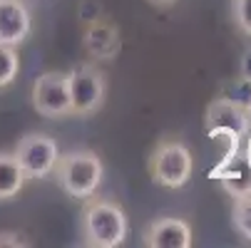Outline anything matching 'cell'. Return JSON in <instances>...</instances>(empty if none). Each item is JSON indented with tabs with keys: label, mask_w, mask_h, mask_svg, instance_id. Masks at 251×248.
Instances as JSON below:
<instances>
[{
	"label": "cell",
	"mask_w": 251,
	"mask_h": 248,
	"mask_svg": "<svg viewBox=\"0 0 251 248\" xmlns=\"http://www.w3.org/2000/svg\"><path fill=\"white\" fill-rule=\"evenodd\" d=\"M129 221L125 208L110 199L87 196L80 211V236L92 248H117L125 243Z\"/></svg>",
	"instance_id": "obj_1"
},
{
	"label": "cell",
	"mask_w": 251,
	"mask_h": 248,
	"mask_svg": "<svg viewBox=\"0 0 251 248\" xmlns=\"http://www.w3.org/2000/svg\"><path fill=\"white\" fill-rule=\"evenodd\" d=\"M52 174H55L60 189L70 199L85 201L102 184L104 164H102L100 154L92 149H73V152H65L57 157Z\"/></svg>",
	"instance_id": "obj_2"
},
{
	"label": "cell",
	"mask_w": 251,
	"mask_h": 248,
	"mask_svg": "<svg viewBox=\"0 0 251 248\" xmlns=\"http://www.w3.org/2000/svg\"><path fill=\"white\" fill-rule=\"evenodd\" d=\"M194 171V159L187 144L176 139L159 141L150 157V176L162 189H182L189 184Z\"/></svg>",
	"instance_id": "obj_3"
},
{
	"label": "cell",
	"mask_w": 251,
	"mask_h": 248,
	"mask_svg": "<svg viewBox=\"0 0 251 248\" xmlns=\"http://www.w3.org/2000/svg\"><path fill=\"white\" fill-rule=\"evenodd\" d=\"M70 107L77 117H90L102 110L107 97V77L95 65H80L67 72Z\"/></svg>",
	"instance_id": "obj_4"
},
{
	"label": "cell",
	"mask_w": 251,
	"mask_h": 248,
	"mask_svg": "<svg viewBox=\"0 0 251 248\" xmlns=\"http://www.w3.org/2000/svg\"><path fill=\"white\" fill-rule=\"evenodd\" d=\"M13 154H15L18 164L23 166L27 179H45L55 169L60 149H57V141L50 134L30 132L23 139H18V147Z\"/></svg>",
	"instance_id": "obj_5"
},
{
	"label": "cell",
	"mask_w": 251,
	"mask_h": 248,
	"mask_svg": "<svg viewBox=\"0 0 251 248\" xmlns=\"http://www.w3.org/2000/svg\"><path fill=\"white\" fill-rule=\"evenodd\" d=\"M32 107L40 117L57 119L73 114L70 107V85H67V72L50 69L43 72L32 82Z\"/></svg>",
	"instance_id": "obj_6"
},
{
	"label": "cell",
	"mask_w": 251,
	"mask_h": 248,
	"mask_svg": "<svg viewBox=\"0 0 251 248\" xmlns=\"http://www.w3.org/2000/svg\"><path fill=\"white\" fill-rule=\"evenodd\" d=\"M251 127V117L249 110H244L241 104L229 102L224 97H217L209 102V107L204 112V129L209 136H234V139H244L246 132Z\"/></svg>",
	"instance_id": "obj_7"
},
{
	"label": "cell",
	"mask_w": 251,
	"mask_h": 248,
	"mask_svg": "<svg viewBox=\"0 0 251 248\" xmlns=\"http://www.w3.org/2000/svg\"><path fill=\"white\" fill-rule=\"evenodd\" d=\"M142 241L150 248H192L194 236H192V226L184 219L162 216L145 228Z\"/></svg>",
	"instance_id": "obj_8"
},
{
	"label": "cell",
	"mask_w": 251,
	"mask_h": 248,
	"mask_svg": "<svg viewBox=\"0 0 251 248\" xmlns=\"http://www.w3.org/2000/svg\"><path fill=\"white\" fill-rule=\"evenodd\" d=\"M82 45L92 60H115L122 50L120 30L102 18H95L87 23L82 32Z\"/></svg>",
	"instance_id": "obj_9"
},
{
	"label": "cell",
	"mask_w": 251,
	"mask_h": 248,
	"mask_svg": "<svg viewBox=\"0 0 251 248\" xmlns=\"http://www.w3.org/2000/svg\"><path fill=\"white\" fill-rule=\"evenodd\" d=\"M30 30L32 18L23 0H0V45H23Z\"/></svg>",
	"instance_id": "obj_10"
},
{
	"label": "cell",
	"mask_w": 251,
	"mask_h": 248,
	"mask_svg": "<svg viewBox=\"0 0 251 248\" xmlns=\"http://www.w3.org/2000/svg\"><path fill=\"white\" fill-rule=\"evenodd\" d=\"M211 176H214V179H219L222 189L231 199H239V196H249L251 194V169L246 166L241 152H236L234 157L222 159L219 166L211 171Z\"/></svg>",
	"instance_id": "obj_11"
},
{
	"label": "cell",
	"mask_w": 251,
	"mask_h": 248,
	"mask_svg": "<svg viewBox=\"0 0 251 248\" xmlns=\"http://www.w3.org/2000/svg\"><path fill=\"white\" fill-rule=\"evenodd\" d=\"M27 181L23 166L18 164L13 152H0V201L15 199Z\"/></svg>",
	"instance_id": "obj_12"
},
{
	"label": "cell",
	"mask_w": 251,
	"mask_h": 248,
	"mask_svg": "<svg viewBox=\"0 0 251 248\" xmlns=\"http://www.w3.org/2000/svg\"><path fill=\"white\" fill-rule=\"evenodd\" d=\"M18 72H20V57L15 47L0 45V90L10 87L18 80Z\"/></svg>",
	"instance_id": "obj_13"
},
{
	"label": "cell",
	"mask_w": 251,
	"mask_h": 248,
	"mask_svg": "<svg viewBox=\"0 0 251 248\" xmlns=\"http://www.w3.org/2000/svg\"><path fill=\"white\" fill-rule=\"evenodd\" d=\"M231 224H234V228H236V233H239L241 238L251 241V194L234 199Z\"/></svg>",
	"instance_id": "obj_14"
},
{
	"label": "cell",
	"mask_w": 251,
	"mask_h": 248,
	"mask_svg": "<svg viewBox=\"0 0 251 248\" xmlns=\"http://www.w3.org/2000/svg\"><path fill=\"white\" fill-rule=\"evenodd\" d=\"M219 97H224V99H229V102H236V104H241L244 110H249V107H251V82L244 80V77L231 80V82L224 85V90H222Z\"/></svg>",
	"instance_id": "obj_15"
},
{
	"label": "cell",
	"mask_w": 251,
	"mask_h": 248,
	"mask_svg": "<svg viewBox=\"0 0 251 248\" xmlns=\"http://www.w3.org/2000/svg\"><path fill=\"white\" fill-rule=\"evenodd\" d=\"M234 20L239 30L251 38V0H234Z\"/></svg>",
	"instance_id": "obj_16"
},
{
	"label": "cell",
	"mask_w": 251,
	"mask_h": 248,
	"mask_svg": "<svg viewBox=\"0 0 251 248\" xmlns=\"http://www.w3.org/2000/svg\"><path fill=\"white\" fill-rule=\"evenodd\" d=\"M25 236H20L18 231H0V248H20V246H30L27 241H23Z\"/></svg>",
	"instance_id": "obj_17"
},
{
	"label": "cell",
	"mask_w": 251,
	"mask_h": 248,
	"mask_svg": "<svg viewBox=\"0 0 251 248\" xmlns=\"http://www.w3.org/2000/svg\"><path fill=\"white\" fill-rule=\"evenodd\" d=\"M239 77H244V80H249L251 82V45L244 50V55H241V62H239Z\"/></svg>",
	"instance_id": "obj_18"
},
{
	"label": "cell",
	"mask_w": 251,
	"mask_h": 248,
	"mask_svg": "<svg viewBox=\"0 0 251 248\" xmlns=\"http://www.w3.org/2000/svg\"><path fill=\"white\" fill-rule=\"evenodd\" d=\"M246 141H244V161H246V166L251 169V127H249V132H246V136H244Z\"/></svg>",
	"instance_id": "obj_19"
},
{
	"label": "cell",
	"mask_w": 251,
	"mask_h": 248,
	"mask_svg": "<svg viewBox=\"0 0 251 248\" xmlns=\"http://www.w3.org/2000/svg\"><path fill=\"white\" fill-rule=\"evenodd\" d=\"M150 3H154V5H172L174 0H150Z\"/></svg>",
	"instance_id": "obj_20"
},
{
	"label": "cell",
	"mask_w": 251,
	"mask_h": 248,
	"mask_svg": "<svg viewBox=\"0 0 251 248\" xmlns=\"http://www.w3.org/2000/svg\"><path fill=\"white\" fill-rule=\"evenodd\" d=\"M249 117H251V107H249Z\"/></svg>",
	"instance_id": "obj_21"
}]
</instances>
